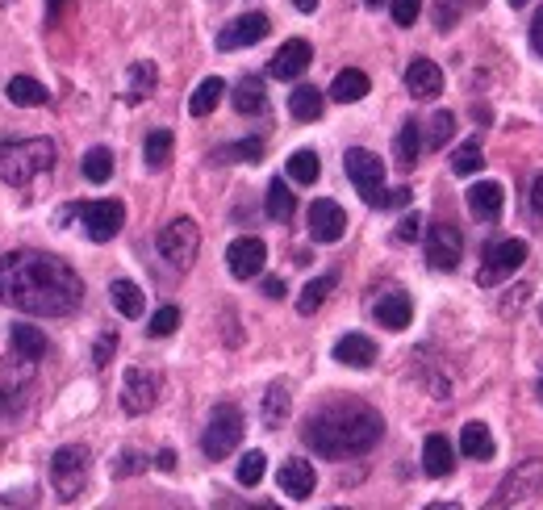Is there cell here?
I'll list each match as a JSON object with an SVG mask.
<instances>
[{
    "mask_svg": "<svg viewBox=\"0 0 543 510\" xmlns=\"http://www.w3.org/2000/svg\"><path fill=\"white\" fill-rule=\"evenodd\" d=\"M0 301L21 314H42V318H63L80 310L84 281L80 272L46 251H9L0 260Z\"/></svg>",
    "mask_w": 543,
    "mask_h": 510,
    "instance_id": "1",
    "label": "cell"
},
{
    "mask_svg": "<svg viewBox=\"0 0 543 510\" xmlns=\"http://www.w3.org/2000/svg\"><path fill=\"white\" fill-rule=\"evenodd\" d=\"M385 419L376 414L368 402H330L310 414L305 423V444L326 460H347V456H364L381 444Z\"/></svg>",
    "mask_w": 543,
    "mask_h": 510,
    "instance_id": "2",
    "label": "cell"
},
{
    "mask_svg": "<svg viewBox=\"0 0 543 510\" xmlns=\"http://www.w3.org/2000/svg\"><path fill=\"white\" fill-rule=\"evenodd\" d=\"M51 168H55L51 138H0V180L13 184V189H26L34 176Z\"/></svg>",
    "mask_w": 543,
    "mask_h": 510,
    "instance_id": "3",
    "label": "cell"
},
{
    "mask_svg": "<svg viewBox=\"0 0 543 510\" xmlns=\"http://www.w3.org/2000/svg\"><path fill=\"white\" fill-rule=\"evenodd\" d=\"M343 168H347V180L356 184V193L368 205H385V159L381 155H372L364 147H351L343 155Z\"/></svg>",
    "mask_w": 543,
    "mask_h": 510,
    "instance_id": "4",
    "label": "cell"
},
{
    "mask_svg": "<svg viewBox=\"0 0 543 510\" xmlns=\"http://www.w3.org/2000/svg\"><path fill=\"white\" fill-rule=\"evenodd\" d=\"M51 485L63 502H76L88 485V448L80 444H67L51 456Z\"/></svg>",
    "mask_w": 543,
    "mask_h": 510,
    "instance_id": "5",
    "label": "cell"
},
{
    "mask_svg": "<svg viewBox=\"0 0 543 510\" xmlns=\"http://www.w3.org/2000/svg\"><path fill=\"white\" fill-rule=\"evenodd\" d=\"M197 251H201V230H197L193 218H176V222H168V226L159 230V255H163V260H168L176 272L193 268Z\"/></svg>",
    "mask_w": 543,
    "mask_h": 510,
    "instance_id": "6",
    "label": "cell"
},
{
    "mask_svg": "<svg viewBox=\"0 0 543 510\" xmlns=\"http://www.w3.org/2000/svg\"><path fill=\"white\" fill-rule=\"evenodd\" d=\"M239 439H243V414H239V406L226 402V406H218L214 414H209L201 448H205L209 460H222V456H230L234 448H239Z\"/></svg>",
    "mask_w": 543,
    "mask_h": 510,
    "instance_id": "7",
    "label": "cell"
},
{
    "mask_svg": "<svg viewBox=\"0 0 543 510\" xmlns=\"http://www.w3.org/2000/svg\"><path fill=\"white\" fill-rule=\"evenodd\" d=\"M523 260H527V243H523V239H502V243H493V247L485 251V264H481V272H477V285H481V289L502 285L510 272L523 268Z\"/></svg>",
    "mask_w": 543,
    "mask_h": 510,
    "instance_id": "8",
    "label": "cell"
},
{
    "mask_svg": "<svg viewBox=\"0 0 543 510\" xmlns=\"http://www.w3.org/2000/svg\"><path fill=\"white\" fill-rule=\"evenodd\" d=\"M535 494H543V460L539 456L523 460L518 469L506 473V481H502L498 498H493V506H518V502H527Z\"/></svg>",
    "mask_w": 543,
    "mask_h": 510,
    "instance_id": "9",
    "label": "cell"
},
{
    "mask_svg": "<svg viewBox=\"0 0 543 510\" xmlns=\"http://www.w3.org/2000/svg\"><path fill=\"white\" fill-rule=\"evenodd\" d=\"M159 373L155 368H143V364H134L126 368V377H122V410L126 414H147L155 402H159Z\"/></svg>",
    "mask_w": 543,
    "mask_h": 510,
    "instance_id": "10",
    "label": "cell"
},
{
    "mask_svg": "<svg viewBox=\"0 0 543 510\" xmlns=\"http://www.w3.org/2000/svg\"><path fill=\"white\" fill-rule=\"evenodd\" d=\"M76 214H80L84 235H88L92 243H109L117 230H122V222H126L122 201H88V205H80Z\"/></svg>",
    "mask_w": 543,
    "mask_h": 510,
    "instance_id": "11",
    "label": "cell"
},
{
    "mask_svg": "<svg viewBox=\"0 0 543 510\" xmlns=\"http://www.w3.org/2000/svg\"><path fill=\"white\" fill-rule=\"evenodd\" d=\"M460 251H464V239L452 222H435L427 230V264L435 272H452L460 264Z\"/></svg>",
    "mask_w": 543,
    "mask_h": 510,
    "instance_id": "12",
    "label": "cell"
},
{
    "mask_svg": "<svg viewBox=\"0 0 543 510\" xmlns=\"http://www.w3.org/2000/svg\"><path fill=\"white\" fill-rule=\"evenodd\" d=\"M272 30V21L264 13H243V17H234L230 26H222L218 34V51H243V46H255V42H264Z\"/></svg>",
    "mask_w": 543,
    "mask_h": 510,
    "instance_id": "13",
    "label": "cell"
},
{
    "mask_svg": "<svg viewBox=\"0 0 543 510\" xmlns=\"http://www.w3.org/2000/svg\"><path fill=\"white\" fill-rule=\"evenodd\" d=\"M226 264H230V272L239 276V281H251V276H259V272H264V264H268L264 239H255V235L234 239V243L226 247Z\"/></svg>",
    "mask_w": 543,
    "mask_h": 510,
    "instance_id": "14",
    "label": "cell"
},
{
    "mask_svg": "<svg viewBox=\"0 0 543 510\" xmlns=\"http://www.w3.org/2000/svg\"><path fill=\"white\" fill-rule=\"evenodd\" d=\"M347 235V214H343V205L339 201H314L310 205V239L314 243H339Z\"/></svg>",
    "mask_w": 543,
    "mask_h": 510,
    "instance_id": "15",
    "label": "cell"
},
{
    "mask_svg": "<svg viewBox=\"0 0 543 510\" xmlns=\"http://www.w3.org/2000/svg\"><path fill=\"white\" fill-rule=\"evenodd\" d=\"M310 59H314L310 42H305V38H289V42L272 55L268 76H272V80H297V76H305V67H310Z\"/></svg>",
    "mask_w": 543,
    "mask_h": 510,
    "instance_id": "16",
    "label": "cell"
},
{
    "mask_svg": "<svg viewBox=\"0 0 543 510\" xmlns=\"http://www.w3.org/2000/svg\"><path fill=\"white\" fill-rule=\"evenodd\" d=\"M280 494H289L293 502H305L314 494V485H318V473H314V465L310 460H301V456H289L285 465H280Z\"/></svg>",
    "mask_w": 543,
    "mask_h": 510,
    "instance_id": "17",
    "label": "cell"
},
{
    "mask_svg": "<svg viewBox=\"0 0 543 510\" xmlns=\"http://www.w3.org/2000/svg\"><path fill=\"white\" fill-rule=\"evenodd\" d=\"M372 314H376V322H381L385 331H406L410 318H414V301H410V293L389 289V293L372 306Z\"/></svg>",
    "mask_w": 543,
    "mask_h": 510,
    "instance_id": "18",
    "label": "cell"
},
{
    "mask_svg": "<svg viewBox=\"0 0 543 510\" xmlns=\"http://www.w3.org/2000/svg\"><path fill=\"white\" fill-rule=\"evenodd\" d=\"M406 88H410V97H418V101H435L439 92H443L439 63H435V59H414V63L406 67Z\"/></svg>",
    "mask_w": 543,
    "mask_h": 510,
    "instance_id": "19",
    "label": "cell"
},
{
    "mask_svg": "<svg viewBox=\"0 0 543 510\" xmlns=\"http://www.w3.org/2000/svg\"><path fill=\"white\" fill-rule=\"evenodd\" d=\"M502 201H506V193H502L498 180H485V184H472V189H468V210H472V218H477V222L498 218Z\"/></svg>",
    "mask_w": 543,
    "mask_h": 510,
    "instance_id": "20",
    "label": "cell"
},
{
    "mask_svg": "<svg viewBox=\"0 0 543 510\" xmlns=\"http://www.w3.org/2000/svg\"><path fill=\"white\" fill-rule=\"evenodd\" d=\"M335 360L343 368H372L376 364V343L368 335H343L335 343Z\"/></svg>",
    "mask_w": 543,
    "mask_h": 510,
    "instance_id": "21",
    "label": "cell"
},
{
    "mask_svg": "<svg viewBox=\"0 0 543 510\" xmlns=\"http://www.w3.org/2000/svg\"><path fill=\"white\" fill-rule=\"evenodd\" d=\"M155 84H159L155 63L138 59V63H130V72H126V92H122V97H126L130 105H138V101H147V97H151Z\"/></svg>",
    "mask_w": 543,
    "mask_h": 510,
    "instance_id": "22",
    "label": "cell"
},
{
    "mask_svg": "<svg viewBox=\"0 0 543 510\" xmlns=\"http://www.w3.org/2000/svg\"><path fill=\"white\" fill-rule=\"evenodd\" d=\"M289 410H293V393H289V385H285V381L268 385V393H264V410H259V419H264V427H268V431H276L280 423L289 419Z\"/></svg>",
    "mask_w": 543,
    "mask_h": 510,
    "instance_id": "23",
    "label": "cell"
},
{
    "mask_svg": "<svg viewBox=\"0 0 543 510\" xmlns=\"http://www.w3.org/2000/svg\"><path fill=\"white\" fill-rule=\"evenodd\" d=\"M368 88H372V80L360 72V67H347V72H339L335 84H330V97H335L339 105H356V101L368 97Z\"/></svg>",
    "mask_w": 543,
    "mask_h": 510,
    "instance_id": "24",
    "label": "cell"
},
{
    "mask_svg": "<svg viewBox=\"0 0 543 510\" xmlns=\"http://www.w3.org/2000/svg\"><path fill=\"white\" fill-rule=\"evenodd\" d=\"M322 109H326V97H322V88L314 84H301L289 92V113L297 122H318L322 118Z\"/></svg>",
    "mask_w": 543,
    "mask_h": 510,
    "instance_id": "25",
    "label": "cell"
},
{
    "mask_svg": "<svg viewBox=\"0 0 543 510\" xmlns=\"http://www.w3.org/2000/svg\"><path fill=\"white\" fill-rule=\"evenodd\" d=\"M456 465V452L447 444V435H427V448H422V469L431 477H447Z\"/></svg>",
    "mask_w": 543,
    "mask_h": 510,
    "instance_id": "26",
    "label": "cell"
},
{
    "mask_svg": "<svg viewBox=\"0 0 543 510\" xmlns=\"http://www.w3.org/2000/svg\"><path fill=\"white\" fill-rule=\"evenodd\" d=\"M9 343H13L17 360H26V364H34V360L46 356V335L38 327H26V322H17V327L9 331Z\"/></svg>",
    "mask_w": 543,
    "mask_h": 510,
    "instance_id": "27",
    "label": "cell"
},
{
    "mask_svg": "<svg viewBox=\"0 0 543 510\" xmlns=\"http://www.w3.org/2000/svg\"><path fill=\"white\" fill-rule=\"evenodd\" d=\"M230 101H234V109L239 113H264V105H268V97H264V80H255V76H243L239 84H234V92H230Z\"/></svg>",
    "mask_w": 543,
    "mask_h": 510,
    "instance_id": "28",
    "label": "cell"
},
{
    "mask_svg": "<svg viewBox=\"0 0 543 510\" xmlns=\"http://www.w3.org/2000/svg\"><path fill=\"white\" fill-rule=\"evenodd\" d=\"M109 301H113V310L122 318H138V314H143V306H147L143 289H138L134 281H113L109 285Z\"/></svg>",
    "mask_w": 543,
    "mask_h": 510,
    "instance_id": "29",
    "label": "cell"
},
{
    "mask_svg": "<svg viewBox=\"0 0 543 510\" xmlns=\"http://www.w3.org/2000/svg\"><path fill=\"white\" fill-rule=\"evenodd\" d=\"M222 92H226V80H218V76L201 80L197 92H193V101H188V113H193V118H209V113L222 105Z\"/></svg>",
    "mask_w": 543,
    "mask_h": 510,
    "instance_id": "30",
    "label": "cell"
},
{
    "mask_svg": "<svg viewBox=\"0 0 543 510\" xmlns=\"http://www.w3.org/2000/svg\"><path fill=\"white\" fill-rule=\"evenodd\" d=\"M5 97H9L13 105H21V109H38V105H46V88H42L34 76H13V80L5 84Z\"/></svg>",
    "mask_w": 543,
    "mask_h": 510,
    "instance_id": "31",
    "label": "cell"
},
{
    "mask_svg": "<svg viewBox=\"0 0 543 510\" xmlns=\"http://www.w3.org/2000/svg\"><path fill=\"white\" fill-rule=\"evenodd\" d=\"M460 452H464L468 460H489V456H493V435H489V427H485V423H468V427L460 431Z\"/></svg>",
    "mask_w": 543,
    "mask_h": 510,
    "instance_id": "32",
    "label": "cell"
},
{
    "mask_svg": "<svg viewBox=\"0 0 543 510\" xmlns=\"http://www.w3.org/2000/svg\"><path fill=\"white\" fill-rule=\"evenodd\" d=\"M418 155H422V126L418 122H401V130H397V164L410 172L418 164Z\"/></svg>",
    "mask_w": 543,
    "mask_h": 510,
    "instance_id": "33",
    "label": "cell"
},
{
    "mask_svg": "<svg viewBox=\"0 0 543 510\" xmlns=\"http://www.w3.org/2000/svg\"><path fill=\"white\" fill-rule=\"evenodd\" d=\"M259 159H264V143L259 138H243V143L214 151V164H259Z\"/></svg>",
    "mask_w": 543,
    "mask_h": 510,
    "instance_id": "34",
    "label": "cell"
},
{
    "mask_svg": "<svg viewBox=\"0 0 543 510\" xmlns=\"http://www.w3.org/2000/svg\"><path fill=\"white\" fill-rule=\"evenodd\" d=\"M293 210H297V197L289 193V184L276 176V180L268 184V218H272V222H289Z\"/></svg>",
    "mask_w": 543,
    "mask_h": 510,
    "instance_id": "35",
    "label": "cell"
},
{
    "mask_svg": "<svg viewBox=\"0 0 543 510\" xmlns=\"http://www.w3.org/2000/svg\"><path fill=\"white\" fill-rule=\"evenodd\" d=\"M172 130H151L147 143H143V155H147V168H163L172 159Z\"/></svg>",
    "mask_w": 543,
    "mask_h": 510,
    "instance_id": "36",
    "label": "cell"
},
{
    "mask_svg": "<svg viewBox=\"0 0 543 510\" xmlns=\"http://www.w3.org/2000/svg\"><path fill=\"white\" fill-rule=\"evenodd\" d=\"M481 168H485L481 143H477V138H468V143H460L456 155H452V172L456 176H472V172H481Z\"/></svg>",
    "mask_w": 543,
    "mask_h": 510,
    "instance_id": "37",
    "label": "cell"
},
{
    "mask_svg": "<svg viewBox=\"0 0 543 510\" xmlns=\"http://www.w3.org/2000/svg\"><path fill=\"white\" fill-rule=\"evenodd\" d=\"M330 289H335V276H330V272H326V276H318V281H310V285L301 289V297H297V310H301V314H314V310L322 306V301H326V293H330Z\"/></svg>",
    "mask_w": 543,
    "mask_h": 510,
    "instance_id": "38",
    "label": "cell"
},
{
    "mask_svg": "<svg viewBox=\"0 0 543 510\" xmlns=\"http://www.w3.org/2000/svg\"><path fill=\"white\" fill-rule=\"evenodd\" d=\"M318 172H322V164H318L314 151H293V155H289V180H297V184H314Z\"/></svg>",
    "mask_w": 543,
    "mask_h": 510,
    "instance_id": "39",
    "label": "cell"
},
{
    "mask_svg": "<svg viewBox=\"0 0 543 510\" xmlns=\"http://www.w3.org/2000/svg\"><path fill=\"white\" fill-rule=\"evenodd\" d=\"M84 176H88L92 184H105V180L113 176V155H109L105 147H92V151L84 155Z\"/></svg>",
    "mask_w": 543,
    "mask_h": 510,
    "instance_id": "40",
    "label": "cell"
},
{
    "mask_svg": "<svg viewBox=\"0 0 543 510\" xmlns=\"http://www.w3.org/2000/svg\"><path fill=\"white\" fill-rule=\"evenodd\" d=\"M264 469H268V456L264 452H247L239 460V485H247V490H251V485H259V481H264Z\"/></svg>",
    "mask_w": 543,
    "mask_h": 510,
    "instance_id": "41",
    "label": "cell"
},
{
    "mask_svg": "<svg viewBox=\"0 0 543 510\" xmlns=\"http://www.w3.org/2000/svg\"><path fill=\"white\" fill-rule=\"evenodd\" d=\"M452 130H456V113H435V118H431V134H427V147L431 151H439L443 143H447V138H452Z\"/></svg>",
    "mask_w": 543,
    "mask_h": 510,
    "instance_id": "42",
    "label": "cell"
},
{
    "mask_svg": "<svg viewBox=\"0 0 543 510\" xmlns=\"http://www.w3.org/2000/svg\"><path fill=\"white\" fill-rule=\"evenodd\" d=\"M176 327H180V310H176V306H163V310H155V318H151V327H147V335L163 339V335H172Z\"/></svg>",
    "mask_w": 543,
    "mask_h": 510,
    "instance_id": "43",
    "label": "cell"
},
{
    "mask_svg": "<svg viewBox=\"0 0 543 510\" xmlns=\"http://www.w3.org/2000/svg\"><path fill=\"white\" fill-rule=\"evenodd\" d=\"M389 13L397 26H414L418 13H422V0H389Z\"/></svg>",
    "mask_w": 543,
    "mask_h": 510,
    "instance_id": "44",
    "label": "cell"
},
{
    "mask_svg": "<svg viewBox=\"0 0 543 510\" xmlns=\"http://www.w3.org/2000/svg\"><path fill=\"white\" fill-rule=\"evenodd\" d=\"M113 352H117V335H113V331H105V335L97 339V352H92V364L105 368V364L113 360Z\"/></svg>",
    "mask_w": 543,
    "mask_h": 510,
    "instance_id": "45",
    "label": "cell"
},
{
    "mask_svg": "<svg viewBox=\"0 0 543 510\" xmlns=\"http://www.w3.org/2000/svg\"><path fill=\"white\" fill-rule=\"evenodd\" d=\"M397 239H401V243H414V239H422V218H418V214H406V218H401V226H397Z\"/></svg>",
    "mask_w": 543,
    "mask_h": 510,
    "instance_id": "46",
    "label": "cell"
},
{
    "mask_svg": "<svg viewBox=\"0 0 543 510\" xmlns=\"http://www.w3.org/2000/svg\"><path fill=\"white\" fill-rule=\"evenodd\" d=\"M138 469H143V456H134V452H126V456H122V460H117V465H113V473H117V477L138 473Z\"/></svg>",
    "mask_w": 543,
    "mask_h": 510,
    "instance_id": "47",
    "label": "cell"
},
{
    "mask_svg": "<svg viewBox=\"0 0 543 510\" xmlns=\"http://www.w3.org/2000/svg\"><path fill=\"white\" fill-rule=\"evenodd\" d=\"M531 46H535V55H543V9H539V17L531 21Z\"/></svg>",
    "mask_w": 543,
    "mask_h": 510,
    "instance_id": "48",
    "label": "cell"
},
{
    "mask_svg": "<svg viewBox=\"0 0 543 510\" xmlns=\"http://www.w3.org/2000/svg\"><path fill=\"white\" fill-rule=\"evenodd\" d=\"M385 205H397V210H401V205H410V189H406V184H401V189H389Z\"/></svg>",
    "mask_w": 543,
    "mask_h": 510,
    "instance_id": "49",
    "label": "cell"
},
{
    "mask_svg": "<svg viewBox=\"0 0 543 510\" xmlns=\"http://www.w3.org/2000/svg\"><path fill=\"white\" fill-rule=\"evenodd\" d=\"M264 293H268L272 301H280V297H285V281H276V276H268V281H264Z\"/></svg>",
    "mask_w": 543,
    "mask_h": 510,
    "instance_id": "50",
    "label": "cell"
},
{
    "mask_svg": "<svg viewBox=\"0 0 543 510\" xmlns=\"http://www.w3.org/2000/svg\"><path fill=\"white\" fill-rule=\"evenodd\" d=\"M531 205L543 214V172H539V176H535V184H531Z\"/></svg>",
    "mask_w": 543,
    "mask_h": 510,
    "instance_id": "51",
    "label": "cell"
},
{
    "mask_svg": "<svg viewBox=\"0 0 543 510\" xmlns=\"http://www.w3.org/2000/svg\"><path fill=\"white\" fill-rule=\"evenodd\" d=\"M155 465H159L163 473H172V469H176V452H168V448H163V452H159V460H155Z\"/></svg>",
    "mask_w": 543,
    "mask_h": 510,
    "instance_id": "52",
    "label": "cell"
},
{
    "mask_svg": "<svg viewBox=\"0 0 543 510\" xmlns=\"http://www.w3.org/2000/svg\"><path fill=\"white\" fill-rule=\"evenodd\" d=\"M63 5H67V0H46V17H51V21H55V17L63 13Z\"/></svg>",
    "mask_w": 543,
    "mask_h": 510,
    "instance_id": "53",
    "label": "cell"
},
{
    "mask_svg": "<svg viewBox=\"0 0 543 510\" xmlns=\"http://www.w3.org/2000/svg\"><path fill=\"white\" fill-rule=\"evenodd\" d=\"M293 5H297L301 13H314V9H318V0H293Z\"/></svg>",
    "mask_w": 543,
    "mask_h": 510,
    "instance_id": "54",
    "label": "cell"
},
{
    "mask_svg": "<svg viewBox=\"0 0 543 510\" xmlns=\"http://www.w3.org/2000/svg\"><path fill=\"white\" fill-rule=\"evenodd\" d=\"M5 410H9V393H5V389H0V414H5Z\"/></svg>",
    "mask_w": 543,
    "mask_h": 510,
    "instance_id": "55",
    "label": "cell"
},
{
    "mask_svg": "<svg viewBox=\"0 0 543 510\" xmlns=\"http://www.w3.org/2000/svg\"><path fill=\"white\" fill-rule=\"evenodd\" d=\"M510 5H514V9H523V5H527V0H510Z\"/></svg>",
    "mask_w": 543,
    "mask_h": 510,
    "instance_id": "56",
    "label": "cell"
},
{
    "mask_svg": "<svg viewBox=\"0 0 543 510\" xmlns=\"http://www.w3.org/2000/svg\"><path fill=\"white\" fill-rule=\"evenodd\" d=\"M368 5H372V9H376V5H385V0H368Z\"/></svg>",
    "mask_w": 543,
    "mask_h": 510,
    "instance_id": "57",
    "label": "cell"
},
{
    "mask_svg": "<svg viewBox=\"0 0 543 510\" xmlns=\"http://www.w3.org/2000/svg\"><path fill=\"white\" fill-rule=\"evenodd\" d=\"M539 402H543V377H539Z\"/></svg>",
    "mask_w": 543,
    "mask_h": 510,
    "instance_id": "58",
    "label": "cell"
}]
</instances>
